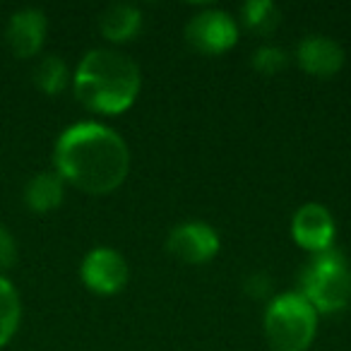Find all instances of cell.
I'll use <instances>...</instances> for the list:
<instances>
[{
	"instance_id": "6da1fadb",
	"label": "cell",
	"mask_w": 351,
	"mask_h": 351,
	"mask_svg": "<svg viewBox=\"0 0 351 351\" xmlns=\"http://www.w3.org/2000/svg\"><path fill=\"white\" fill-rule=\"evenodd\" d=\"M53 164L65 183L89 195H108L130 173V149L111 125L82 121L58 135Z\"/></svg>"
},
{
	"instance_id": "7a4b0ae2",
	"label": "cell",
	"mask_w": 351,
	"mask_h": 351,
	"mask_svg": "<svg viewBox=\"0 0 351 351\" xmlns=\"http://www.w3.org/2000/svg\"><path fill=\"white\" fill-rule=\"evenodd\" d=\"M73 87L84 108L101 116H116L135 104L142 73L140 65L123 51L92 49L75 68Z\"/></svg>"
},
{
	"instance_id": "3957f363",
	"label": "cell",
	"mask_w": 351,
	"mask_h": 351,
	"mask_svg": "<svg viewBox=\"0 0 351 351\" xmlns=\"http://www.w3.org/2000/svg\"><path fill=\"white\" fill-rule=\"evenodd\" d=\"M298 293L325 315L351 303V265L337 248L313 253L298 274Z\"/></svg>"
},
{
	"instance_id": "277c9868",
	"label": "cell",
	"mask_w": 351,
	"mask_h": 351,
	"mask_svg": "<svg viewBox=\"0 0 351 351\" xmlns=\"http://www.w3.org/2000/svg\"><path fill=\"white\" fill-rule=\"evenodd\" d=\"M263 325L274 351H306L317 335V311L298 291H284L269 298Z\"/></svg>"
},
{
	"instance_id": "5b68a950",
	"label": "cell",
	"mask_w": 351,
	"mask_h": 351,
	"mask_svg": "<svg viewBox=\"0 0 351 351\" xmlns=\"http://www.w3.org/2000/svg\"><path fill=\"white\" fill-rule=\"evenodd\" d=\"M186 41L205 56H221L239 41V22L221 8H205L186 22Z\"/></svg>"
},
{
	"instance_id": "8992f818",
	"label": "cell",
	"mask_w": 351,
	"mask_h": 351,
	"mask_svg": "<svg viewBox=\"0 0 351 351\" xmlns=\"http://www.w3.org/2000/svg\"><path fill=\"white\" fill-rule=\"evenodd\" d=\"M221 239L207 221L191 219L176 224L166 236V250L186 265H205L219 253Z\"/></svg>"
},
{
	"instance_id": "52a82bcc",
	"label": "cell",
	"mask_w": 351,
	"mask_h": 351,
	"mask_svg": "<svg viewBox=\"0 0 351 351\" xmlns=\"http://www.w3.org/2000/svg\"><path fill=\"white\" fill-rule=\"evenodd\" d=\"M80 277L89 291L99 296H113L128 284L130 269H128V260L116 248L97 245L84 255L80 265Z\"/></svg>"
},
{
	"instance_id": "ba28073f",
	"label": "cell",
	"mask_w": 351,
	"mask_h": 351,
	"mask_svg": "<svg viewBox=\"0 0 351 351\" xmlns=\"http://www.w3.org/2000/svg\"><path fill=\"white\" fill-rule=\"evenodd\" d=\"M337 221L320 202H306L291 217V239L308 253H322L335 248Z\"/></svg>"
},
{
	"instance_id": "9c48e42d",
	"label": "cell",
	"mask_w": 351,
	"mask_h": 351,
	"mask_svg": "<svg viewBox=\"0 0 351 351\" xmlns=\"http://www.w3.org/2000/svg\"><path fill=\"white\" fill-rule=\"evenodd\" d=\"M298 68L313 77L327 80L337 75L344 65V49L337 39L327 34H308L298 41L293 51Z\"/></svg>"
},
{
	"instance_id": "30bf717a",
	"label": "cell",
	"mask_w": 351,
	"mask_h": 351,
	"mask_svg": "<svg viewBox=\"0 0 351 351\" xmlns=\"http://www.w3.org/2000/svg\"><path fill=\"white\" fill-rule=\"evenodd\" d=\"M49 32V20L39 8H22L12 12L5 27V41L17 58H32L41 51Z\"/></svg>"
},
{
	"instance_id": "8fae6325",
	"label": "cell",
	"mask_w": 351,
	"mask_h": 351,
	"mask_svg": "<svg viewBox=\"0 0 351 351\" xmlns=\"http://www.w3.org/2000/svg\"><path fill=\"white\" fill-rule=\"evenodd\" d=\"M142 29V12L132 3H111L99 15V32L111 44H125Z\"/></svg>"
},
{
	"instance_id": "7c38bea8",
	"label": "cell",
	"mask_w": 351,
	"mask_h": 351,
	"mask_svg": "<svg viewBox=\"0 0 351 351\" xmlns=\"http://www.w3.org/2000/svg\"><path fill=\"white\" fill-rule=\"evenodd\" d=\"M65 197V181L56 171H39L27 181L25 186V202L32 212L46 215V212L60 207Z\"/></svg>"
},
{
	"instance_id": "4fadbf2b",
	"label": "cell",
	"mask_w": 351,
	"mask_h": 351,
	"mask_svg": "<svg viewBox=\"0 0 351 351\" xmlns=\"http://www.w3.org/2000/svg\"><path fill=\"white\" fill-rule=\"evenodd\" d=\"M20 320H22L20 293H17L15 284L5 274H0V346H5L15 337Z\"/></svg>"
},
{
	"instance_id": "5bb4252c",
	"label": "cell",
	"mask_w": 351,
	"mask_h": 351,
	"mask_svg": "<svg viewBox=\"0 0 351 351\" xmlns=\"http://www.w3.org/2000/svg\"><path fill=\"white\" fill-rule=\"evenodd\" d=\"M239 17L243 27L263 36L272 34L282 22V12L272 0H245L239 10Z\"/></svg>"
},
{
	"instance_id": "9a60e30c",
	"label": "cell",
	"mask_w": 351,
	"mask_h": 351,
	"mask_svg": "<svg viewBox=\"0 0 351 351\" xmlns=\"http://www.w3.org/2000/svg\"><path fill=\"white\" fill-rule=\"evenodd\" d=\"M70 82V70L60 56L49 53L36 63L34 68V84L44 94H60Z\"/></svg>"
},
{
	"instance_id": "2e32d148",
	"label": "cell",
	"mask_w": 351,
	"mask_h": 351,
	"mask_svg": "<svg viewBox=\"0 0 351 351\" xmlns=\"http://www.w3.org/2000/svg\"><path fill=\"white\" fill-rule=\"evenodd\" d=\"M289 63V53L282 46L274 44H263L250 53V68L260 75H277L287 68Z\"/></svg>"
},
{
	"instance_id": "e0dca14e",
	"label": "cell",
	"mask_w": 351,
	"mask_h": 351,
	"mask_svg": "<svg viewBox=\"0 0 351 351\" xmlns=\"http://www.w3.org/2000/svg\"><path fill=\"white\" fill-rule=\"evenodd\" d=\"M243 291L248 293L250 298H255V301H260V298L269 296V291H272V279H269V274L265 272H253L245 277L243 282Z\"/></svg>"
},
{
	"instance_id": "ac0fdd59",
	"label": "cell",
	"mask_w": 351,
	"mask_h": 351,
	"mask_svg": "<svg viewBox=\"0 0 351 351\" xmlns=\"http://www.w3.org/2000/svg\"><path fill=\"white\" fill-rule=\"evenodd\" d=\"M17 263V241L8 226L0 224V269H8Z\"/></svg>"
}]
</instances>
